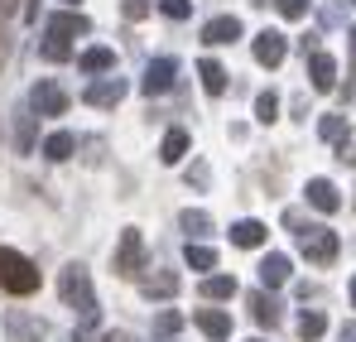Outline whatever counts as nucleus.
<instances>
[{"mask_svg":"<svg viewBox=\"0 0 356 342\" xmlns=\"http://www.w3.org/2000/svg\"><path fill=\"white\" fill-rule=\"evenodd\" d=\"M82 34H92V20L77 15V10H63L49 20V39H82Z\"/></svg>","mask_w":356,"mask_h":342,"instance_id":"9","label":"nucleus"},{"mask_svg":"<svg viewBox=\"0 0 356 342\" xmlns=\"http://www.w3.org/2000/svg\"><path fill=\"white\" fill-rule=\"evenodd\" d=\"M44 58H49V63H63V58H72L67 39H44Z\"/></svg>","mask_w":356,"mask_h":342,"instance_id":"31","label":"nucleus"},{"mask_svg":"<svg viewBox=\"0 0 356 342\" xmlns=\"http://www.w3.org/2000/svg\"><path fill=\"white\" fill-rule=\"evenodd\" d=\"M19 10V0H0V15H15Z\"/></svg>","mask_w":356,"mask_h":342,"instance_id":"36","label":"nucleus"},{"mask_svg":"<svg viewBox=\"0 0 356 342\" xmlns=\"http://www.w3.org/2000/svg\"><path fill=\"white\" fill-rule=\"evenodd\" d=\"M183 155H188V130H169V135H164V150H159V160H164V164H178Z\"/></svg>","mask_w":356,"mask_h":342,"instance_id":"23","label":"nucleus"},{"mask_svg":"<svg viewBox=\"0 0 356 342\" xmlns=\"http://www.w3.org/2000/svg\"><path fill=\"white\" fill-rule=\"evenodd\" d=\"M284 280H289V256H265V261H260V285L280 289Z\"/></svg>","mask_w":356,"mask_h":342,"instance_id":"17","label":"nucleus"},{"mask_svg":"<svg viewBox=\"0 0 356 342\" xmlns=\"http://www.w3.org/2000/svg\"><path fill=\"white\" fill-rule=\"evenodd\" d=\"M197 77H202V87H207V97H222V92H227V68H222V63H212V58H202V63H197Z\"/></svg>","mask_w":356,"mask_h":342,"instance_id":"18","label":"nucleus"},{"mask_svg":"<svg viewBox=\"0 0 356 342\" xmlns=\"http://www.w3.org/2000/svg\"><path fill=\"white\" fill-rule=\"evenodd\" d=\"M77 68H82V72H111V68H116V54L97 44V49H87V54L77 58Z\"/></svg>","mask_w":356,"mask_h":342,"instance_id":"21","label":"nucleus"},{"mask_svg":"<svg viewBox=\"0 0 356 342\" xmlns=\"http://www.w3.org/2000/svg\"><path fill=\"white\" fill-rule=\"evenodd\" d=\"M308 77H313L318 92H332V87H337V63H332V54L313 49V54H308Z\"/></svg>","mask_w":356,"mask_h":342,"instance_id":"11","label":"nucleus"},{"mask_svg":"<svg viewBox=\"0 0 356 342\" xmlns=\"http://www.w3.org/2000/svg\"><path fill=\"white\" fill-rule=\"evenodd\" d=\"M250 313H255V323H260V328H275V323H280V299L255 289V294H250Z\"/></svg>","mask_w":356,"mask_h":342,"instance_id":"16","label":"nucleus"},{"mask_svg":"<svg viewBox=\"0 0 356 342\" xmlns=\"http://www.w3.org/2000/svg\"><path fill=\"white\" fill-rule=\"evenodd\" d=\"M102 342H135V338H130V333H106Z\"/></svg>","mask_w":356,"mask_h":342,"instance_id":"37","label":"nucleus"},{"mask_svg":"<svg viewBox=\"0 0 356 342\" xmlns=\"http://www.w3.org/2000/svg\"><path fill=\"white\" fill-rule=\"evenodd\" d=\"M352 49H356V24H352Z\"/></svg>","mask_w":356,"mask_h":342,"instance_id":"40","label":"nucleus"},{"mask_svg":"<svg viewBox=\"0 0 356 342\" xmlns=\"http://www.w3.org/2000/svg\"><path fill=\"white\" fill-rule=\"evenodd\" d=\"M298 251H303L308 265H332L342 241H337V231H327V227H308V231H298Z\"/></svg>","mask_w":356,"mask_h":342,"instance_id":"3","label":"nucleus"},{"mask_svg":"<svg viewBox=\"0 0 356 342\" xmlns=\"http://www.w3.org/2000/svg\"><path fill=\"white\" fill-rule=\"evenodd\" d=\"M72 150H77V135H67V130H54V135L44 140V155H49L54 164H63V160H72Z\"/></svg>","mask_w":356,"mask_h":342,"instance_id":"20","label":"nucleus"},{"mask_svg":"<svg viewBox=\"0 0 356 342\" xmlns=\"http://www.w3.org/2000/svg\"><path fill=\"white\" fill-rule=\"evenodd\" d=\"M236 294V280L232 275H207L202 280V299H232Z\"/></svg>","mask_w":356,"mask_h":342,"instance_id":"25","label":"nucleus"},{"mask_svg":"<svg viewBox=\"0 0 356 342\" xmlns=\"http://www.w3.org/2000/svg\"><path fill=\"white\" fill-rule=\"evenodd\" d=\"M0 289L5 294H34L39 289V265L10 246H0Z\"/></svg>","mask_w":356,"mask_h":342,"instance_id":"1","label":"nucleus"},{"mask_svg":"<svg viewBox=\"0 0 356 342\" xmlns=\"http://www.w3.org/2000/svg\"><path fill=\"white\" fill-rule=\"evenodd\" d=\"M63 5H77V0H63Z\"/></svg>","mask_w":356,"mask_h":342,"instance_id":"41","label":"nucleus"},{"mask_svg":"<svg viewBox=\"0 0 356 342\" xmlns=\"http://www.w3.org/2000/svg\"><path fill=\"white\" fill-rule=\"evenodd\" d=\"M140 256H145V241H140V231L125 227V231H120V246H116V275H120V280H130V275L140 270Z\"/></svg>","mask_w":356,"mask_h":342,"instance_id":"5","label":"nucleus"},{"mask_svg":"<svg viewBox=\"0 0 356 342\" xmlns=\"http://www.w3.org/2000/svg\"><path fill=\"white\" fill-rule=\"evenodd\" d=\"M34 107H29V111H19V130H15V145H19V155H29V150H34Z\"/></svg>","mask_w":356,"mask_h":342,"instance_id":"26","label":"nucleus"},{"mask_svg":"<svg viewBox=\"0 0 356 342\" xmlns=\"http://www.w3.org/2000/svg\"><path fill=\"white\" fill-rule=\"evenodd\" d=\"M265 236H270V231H265V222H255V217H245V222L232 227V241L245 246V251H250V246H265Z\"/></svg>","mask_w":356,"mask_h":342,"instance_id":"19","label":"nucleus"},{"mask_svg":"<svg viewBox=\"0 0 356 342\" xmlns=\"http://www.w3.org/2000/svg\"><path fill=\"white\" fill-rule=\"evenodd\" d=\"M174 77H178V58H154V63L145 68V82H140V87H145L149 97H159V92L174 87Z\"/></svg>","mask_w":356,"mask_h":342,"instance_id":"7","label":"nucleus"},{"mask_svg":"<svg viewBox=\"0 0 356 342\" xmlns=\"http://www.w3.org/2000/svg\"><path fill=\"white\" fill-rule=\"evenodd\" d=\"M241 39V20L236 15H217L202 24V44H236Z\"/></svg>","mask_w":356,"mask_h":342,"instance_id":"12","label":"nucleus"},{"mask_svg":"<svg viewBox=\"0 0 356 342\" xmlns=\"http://www.w3.org/2000/svg\"><path fill=\"white\" fill-rule=\"evenodd\" d=\"M29 107H34L39 116H63V111H67V92H63L58 82L39 77V82H34V92H29Z\"/></svg>","mask_w":356,"mask_h":342,"instance_id":"4","label":"nucleus"},{"mask_svg":"<svg viewBox=\"0 0 356 342\" xmlns=\"http://www.w3.org/2000/svg\"><path fill=\"white\" fill-rule=\"evenodd\" d=\"M197 328H202V333H207L212 342L232 338V318H227L222 309H197Z\"/></svg>","mask_w":356,"mask_h":342,"instance_id":"14","label":"nucleus"},{"mask_svg":"<svg viewBox=\"0 0 356 342\" xmlns=\"http://www.w3.org/2000/svg\"><path fill=\"white\" fill-rule=\"evenodd\" d=\"M58 294H63V304L67 309H77L87 323L97 318V294H92V275L82 270V265H67L58 275Z\"/></svg>","mask_w":356,"mask_h":342,"instance_id":"2","label":"nucleus"},{"mask_svg":"<svg viewBox=\"0 0 356 342\" xmlns=\"http://www.w3.org/2000/svg\"><path fill=\"white\" fill-rule=\"evenodd\" d=\"M5 328H10V342H44V333H49V328H44L39 318H29L24 309H10V313H5Z\"/></svg>","mask_w":356,"mask_h":342,"instance_id":"8","label":"nucleus"},{"mask_svg":"<svg viewBox=\"0 0 356 342\" xmlns=\"http://www.w3.org/2000/svg\"><path fill=\"white\" fill-rule=\"evenodd\" d=\"M308 208H318V212H337V208H342V193H337L327 178H308Z\"/></svg>","mask_w":356,"mask_h":342,"instance_id":"13","label":"nucleus"},{"mask_svg":"<svg viewBox=\"0 0 356 342\" xmlns=\"http://www.w3.org/2000/svg\"><path fill=\"white\" fill-rule=\"evenodd\" d=\"M159 10H164L169 20H188V15H193V5H188V0H159Z\"/></svg>","mask_w":356,"mask_h":342,"instance_id":"33","label":"nucleus"},{"mask_svg":"<svg viewBox=\"0 0 356 342\" xmlns=\"http://www.w3.org/2000/svg\"><path fill=\"white\" fill-rule=\"evenodd\" d=\"M178 227L188 231V236H207V231H212V217H207V212H193V208H188V212L178 217Z\"/></svg>","mask_w":356,"mask_h":342,"instance_id":"27","label":"nucleus"},{"mask_svg":"<svg viewBox=\"0 0 356 342\" xmlns=\"http://www.w3.org/2000/svg\"><path fill=\"white\" fill-rule=\"evenodd\" d=\"M342 342H356V323H347V328H342Z\"/></svg>","mask_w":356,"mask_h":342,"instance_id":"38","label":"nucleus"},{"mask_svg":"<svg viewBox=\"0 0 356 342\" xmlns=\"http://www.w3.org/2000/svg\"><path fill=\"white\" fill-rule=\"evenodd\" d=\"M275 10H280L284 20H303V15H308V0H275Z\"/></svg>","mask_w":356,"mask_h":342,"instance_id":"32","label":"nucleus"},{"mask_svg":"<svg viewBox=\"0 0 356 342\" xmlns=\"http://www.w3.org/2000/svg\"><path fill=\"white\" fill-rule=\"evenodd\" d=\"M323 333H327V318H323L318 309H308V313L298 318V338H303V342H318Z\"/></svg>","mask_w":356,"mask_h":342,"instance_id":"24","label":"nucleus"},{"mask_svg":"<svg viewBox=\"0 0 356 342\" xmlns=\"http://www.w3.org/2000/svg\"><path fill=\"white\" fill-rule=\"evenodd\" d=\"M275 116H280V97H275V92H260V97H255V121L270 125Z\"/></svg>","mask_w":356,"mask_h":342,"instance_id":"29","label":"nucleus"},{"mask_svg":"<svg viewBox=\"0 0 356 342\" xmlns=\"http://www.w3.org/2000/svg\"><path fill=\"white\" fill-rule=\"evenodd\" d=\"M347 289H352V304H356V275H352V285H347Z\"/></svg>","mask_w":356,"mask_h":342,"instance_id":"39","label":"nucleus"},{"mask_svg":"<svg viewBox=\"0 0 356 342\" xmlns=\"http://www.w3.org/2000/svg\"><path fill=\"white\" fill-rule=\"evenodd\" d=\"M318 135H323V140H332V145H342V155H347V116H323Z\"/></svg>","mask_w":356,"mask_h":342,"instance_id":"22","label":"nucleus"},{"mask_svg":"<svg viewBox=\"0 0 356 342\" xmlns=\"http://www.w3.org/2000/svg\"><path fill=\"white\" fill-rule=\"evenodd\" d=\"M140 289H145V299H169V294H178V275L174 270H154V275L140 280Z\"/></svg>","mask_w":356,"mask_h":342,"instance_id":"15","label":"nucleus"},{"mask_svg":"<svg viewBox=\"0 0 356 342\" xmlns=\"http://www.w3.org/2000/svg\"><path fill=\"white\" fill-rule=\"evenodd\" d=\"M183 256H188L193 270H217V251H212V246H188Z\"/></svg>","mask_w":356,"mask_h":342,"instance_id":"28","label":"nucleus"},{"mask_svg":"<svg viewBox=\"0 0 356 342\" xmlns=\"http://www.w3.org/2000/svg\"><path fill=\"white\" fill-rule=\"evenodd\" d=\"M24 20H29V24L39 20V0H24Z\"/></svg>","mask_w":356,"mask_h":342,"instance_id":"35","label":"nucleus"},{"mask_svg":"<svg viewBox=\"0 0 356 342\" xmlns=\"http://www.w3.org/2000/svg\"><path fill=\"white\" fill-rule=\"evenodd\" d=\"M125 92H130L125 77H102V82H92V87L82 92V102H87V107H116Z\"/></svg>","mask_w":356,"mask_h":342,"instance_id":"10","label":"nucleus"},{"mask_svg":"<svg viewBox=\"0 0 356 342\" xmlns=\"http://www.w3.org/2000/svg\"><path fill=\"white\" fill-rule=\"evenodd\" d=\"M120 10H125V20H145L149 15V0H125Z\"/></svg>","mask_w":356,"mask_h":342,"instance_id":"34","label":"nucleus"},{"mask_svg":"<svg viewBox=\"0 0 356 342\" xmlns=\"http://www.w3.org/2000/svg\"><path fill=\"white\" fill-rule=\"evenodd\" d=\"M284 54H289V39H284L280 29H260V34H255V63H260V68H280Z\"/></svg>","mask_w":356,"mask_h":342,"instance_id":"6","label":"nucleus"},{"mask_svg":"<svg viewBox=\"0 0 356 342\" xmlns=\"http://www.w3.org/2000/svg\"><path fill=\"white\" fill-rule=\"evenodd\" d=\"M178 328H183V313H174V309H164V313L154 318V333H159V338H174Z\"/></svg>","mask_w":356,"mask_h":342,"instance_id":"30","label":"nucleus"}]
</instances>
